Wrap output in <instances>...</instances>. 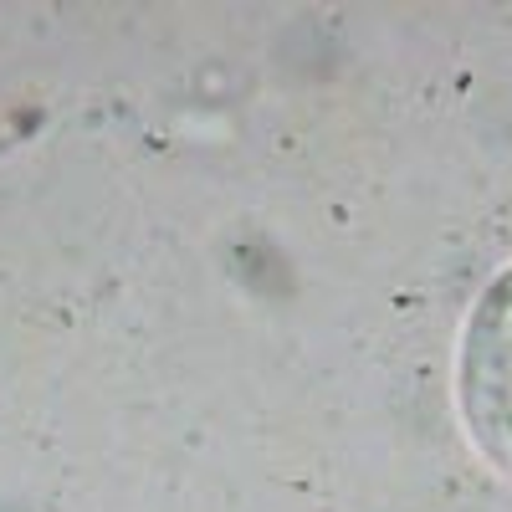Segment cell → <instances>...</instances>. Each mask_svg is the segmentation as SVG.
<instances>
[{
	"label": "cell",
	"mask_w": 512,
	"mask_h": 512,
	"mask_svg": "<svg viewBox=\"0 0 512 512\" xmlns=\"http://www.w3.org/2000/svg\"><path fill=\"white\" fill-rule=\"evenodd\" d=\"M461 420L477 451L512 477V267L492 277L461 333Z\"/></svg>",
	"instance_id": "6da1fadb"
}]
</instances>
